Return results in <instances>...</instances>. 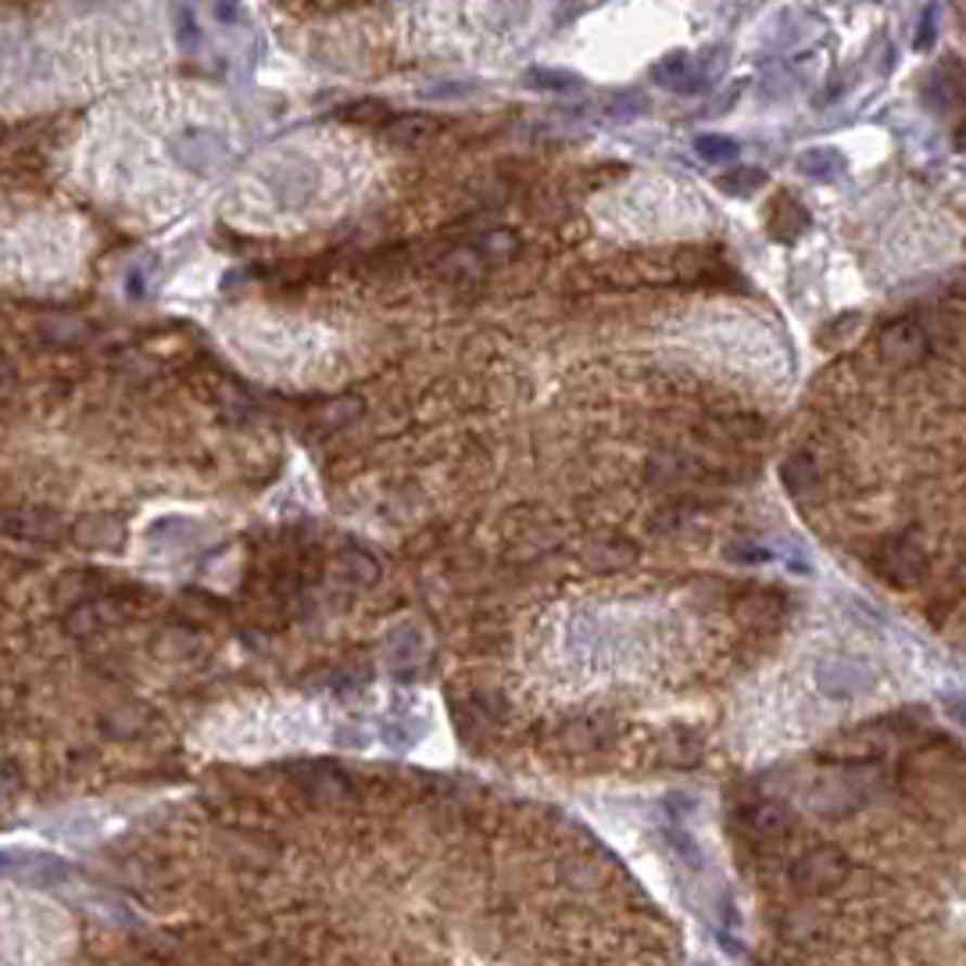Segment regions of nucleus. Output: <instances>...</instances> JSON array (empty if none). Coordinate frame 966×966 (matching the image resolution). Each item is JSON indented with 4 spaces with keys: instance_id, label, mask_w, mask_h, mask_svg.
I'll list each match as a JSON object with an SVG mask.
<instances>
[{
    "instance_id": "obj_1",
    "label": "nucleus",
    "mask_w": 966,
    "mask_h": 966,
    "mask_svg": "<svg viewBox=\"0 0 966 966\" xmlns=\"http://www.w3.org/2000/svg\"><path fill=\"white\" fill-rule=\"evenodd\" d=\"M852 874V863L845 859L838 849L830 845H820V849L806 852L795 859L791 866V885L809 894V899H820V894H830L834 888H841Z\"/></svg>"
},
{
    "instance_id": "obj_2",
    "label": "nucleus",
    "mask_w": 966,
    "mask_h": 966,
    "mask_svg": "<svg viewBox=\"0 0 966 966\" xmlns=\"http://www.w3.org/2000/svg\"><path fill=\"white\" fill-rule=\"evenodd\" d=\"M874 569L894 588H913L927 577V555L910 537H891L874 552Z\"/></svg>"
},
{
    "instance_id": "obj_3",
    "label": "nucleus",
    "mask_w": 966,
    "mask_h": 966,
    "mask_svg": "<svg viewBox=\"0 0 966 966\" xmlns=\"http://www.w3.org/2000/svg\"><path fill=\"white\" fill-rule=\"evenodd\" d=\"M927 351V333L920 322L913 319H899L891 322V326L885 330V337H880V355H885L888 365H899V369H910L924 358Z\"/></svg>"
},
{
    "instance_id": "obj_4",
    "label": "nucleus",
    "mask_w": 966,
    "mask_h": 966,
    "mask_svg": "<svg viewBox=\"0 0 966 966\" xmlns=\"http://www.w3.org/2000/svg\"><path fill=\"white\" fill-rule=\"evenodd\" d=\"M787 834H791V823L777 806H756L751 813H745V838L756 852L784 849Z\"/></svg>"
},
{
    "instance_id": "obj_5",
    "label": "nucleus",
    "mask_w": 966,
    "mask_h": 966,
    "mask_svg": "<svg viewBox=\"0 0 966 966\" xmlns=\"http://www.w3.org/2000/svg\"><path fill=\"white\" fill-rule=\"evenodd\" d=\"M172 154H176V162L179 165H186V169H194V172H208V169H215V165L222 162V154H226V147H222V140L219 137H211V133H183L176 143H172Z\"/></svg>"
},
{
    "instance_id": "obj_6",
    "label": "nucleus",
    "mask_w": 966,
    "mask_h": 966,
    "mask_svg": "<svg viewBox=\"0 0 966 966\" xmlns=\"http://www.w3.org/2000/svg\"><path fill=\"white\" fill-rule=\"evenodd\" d=\"M781 613H784V598H781V591H773V588H759V591H751L745 598L734 602V616L748 627H777Z\"/></svg>"
},
{
    "instance_id": "obj_7",
    "label": "nucleus",
    "mask_w": 966,
    "mask_h": 966,
    "mask_svg": "<svg viewBox=\"0 0 966 966\" xmlns=\"http://www.w3.org/2000/svg\"><path fill=\"white\" fill-rule=\"evenodd\" d=\"M809 226V211L798 205V201L791 194H781L777 201L770 205V236L773 241H795V236H802Z\"/></svg>"
},
{
    "instance_id": "obj_8",
    "label": "nucleus",
    "mask_w": 966,
    "mask_h": 966,
    "mask_svg": "<svg viewBox=\"0 0 966 966\" xmlns=\"http://www.w3.org/2000/svg\"><path fill=\"white\" fill-rule=\"evenodd\" d=\"M297 784H301L305 798H312L319 806H340L348 798V781L337 770H305Z\"/></svg>"
},
{
    "instance_id": "obj_9",
    "label": "nucleus",
    "mask_w": 966,
    "mask_h": 966,
    "mask_svg": "<svg viewBox=\"0 0 966 966\" xmlns=\"http://www.w3.org/2000/svg\"><path fill=\"white\" fill-rule=\"evenodd\" d=\"M608 734H613V720H605V716H580V720H569L563 726V742L572 751L602 748L608 742Z\"/></svg>"
},
{
    "instance_id": "obj_10",
    "label": "nucleus",
    "mask_w": 966,
    "mask_h": 966,
    "mask_svg": "<svg viewBox=\"0 0 966 966\" xmlns=\"http://www.w3.org/2000/svg\"><path fill=\"white\" fill-rule=\"evenodd\" d=\"M781 473H784V487L798 501H802V505L820 494V469H816V462L809 459V455H791V459L784 462Z\"/></svg>"
},
{
    "instance_id": "obj_11",
    "label": "nucleus",
    "mask_w": 966,
    "mask_h": 966,
    "mask_svg": "<svg viewBox=\"0 0 966 966\" xmlns=\"http://www.w3.org/2000/svg\"><path fill=\"white\" fill-rule=\"evenodd\" d=\"M924 98L938 107V112H949V107H956L959 98H963V76H959V62L952 65V76H949V62L935 68V76H930Z\"/></svg>"
},
{
    "instance_id": "obj_12",
    "label": "nucleus",
    "mask_w": 966,
    "mask_h": 966,
    "mask_svg": "<svg viewBox=\"0 0 966 966\" xmlns=\"http://www.w3.org/2000/svg\"><path fill=\"white\" fill-rule=\"evenodd\" d=\"M387 129V140L394 143H423V140H434V133L440 129V118L434 115H390V123L384 126Z\"/></svg>"
},
{
    "instance_id": "obj_13",
    "label": "nucleus",
    "mask_w": 966,
    "mask_h": 966,
    "mask_svg": "<svg viewBox=\"0 0 966 966\" xmlns=\"http://www.w3.org/2000/svg\"><path fill=\"white\" fill-rule=\"evenodd\" d=\"M588 566L591 569H623V566H630L637 558V552H634V544H627V541H591V548H588Z\"/></svg>"
},
{
    "instance_id": "obj_14",
    "label": "nucleus",
    "mask_w": 966,
    "mask_h": 966,
    "mask_svg": "<svg viewBox=\"0 0 966 966\" xmlns=\"http://www.w3.org/2000/svg\"><path fill=\"white\" fill-rule=\"evenodd\" d=\"M845 169V154L834 147H809L798 154V172L813 179H834Z\"/></svg>"
},
{
    "instance_id": "obj_15",
    "label": "nucleus",
    "mask_w": 966,
    "mask_h": 966,
    "mask_svg": "<svg viewBox=\"0 0 966 966\" xmlns=\"http://www.w3.org/2000/svg\"><path fill=\"white\" fill-rule=\"evenodd\" d=\"M716 186H720V194H726V197H751L756 190L767 186V172L751 169V165H742V169L716 176Z\"/></svg>"
},
{
    "instance_id": "obj_16",
    "label": "nucleus",
    "mask_w": 966,
    "mask_h": 966,
    "mask_svg": "<svg viewBox=\"0 0 966 966\" xmlns=\"http://www.w3.org/2000/svg\"><path fill=\"white\" fill-rule=\"evenodd\" d=\"M695 151H698L706 162H712V165H726V162H734V158H737V140L720 137V133H701V137L695 140Z\"/></svg>"
},
{
    "instance_id": "obj_17",
    "label": "nucleus",
    "mask_w": 966,
    "mask_h": 966,
    "mask_svg": "<svg viewBox=\"0 0 966 966\" xmlns=\"http://www.w3.org/2000/svg\"><path fill=\"white\" fill-rule=\"evenodd\" d=\"M527 82L533 90H572L580 87V76H572V72H563V68H530L527 72Z\"/></svg>"
},
{
    "instance_id": "obj_18",
    "label": "nucleus",
    "mask_w": 966,
    "mask_h": 966,
    "mask_svg": "<svg viewBox=\"0 0 966 966\" xmlns=\"http://www.w3.org/2000/svg\"><path fill=\"white\" fill-rule=\"evenodd\" d=\"M687 68H691V62H687V54H680V51H673V54H666L662 62H655L652 65V76L662 82V87H670V90H680V82L687 79Z\"/></svg>"
},
{
    "instance_id": "obj_19",
    "label": "nucleus",
    "mask_w": 966,
    "mask_h": 966,
    "mask_svg": "<svg viewBox=\"0 0 966 966\" xmlns=\"http://www.w3.org/2000/svg\"><path fill=\"white\" fill-rule=\"evenodd\" d=\"M344 118H348V123H362V126H387L390 107L384 101H355L351 107H344Z\"/></svg>"
},
{
    "instance_id": "obj_20",
    "label": "nucleus",
    "mask_w": 966,
    "mask_h": 966,
    "mask_svg": "<svg viewBox=\"0 0 966 966\" xmlns=\"http://www.w3.org/2000/svg\"><path fill=\"white\" fill-rule=\"evenodd\" d=\"M602 104H605L613 115H619V118H630V115L648 112V98H644L641 90H619V93H608V98H602Z\"/></svg>"
},
{
    "instance_id": "obj_21",
    "label": "nucleus",
    "mask_w": 966,
    "mask_h": 966,
    "mask_svg": "<svg viewBox=\"0 0 966 966\" xmlns=\"http://www.w3.org/2000/svg\"><path fill=\"white\" fill-rule=\"evenodd\" d=\"M344 572H348L355 583H373L379 577V566L365 552L351 548V552H344Z\"/></svg>"
},
{
    "instance_id": "obj_22",
    "label": "nucleus",
    "mask_w": 966,
    "mask_h": 966,
    "mask_svg": "<svg viewBox=\"0 0 966 966\" xmlns=\"http://www.w3.org/2000/svg\"><path fill=\"white\" fill-rule=\"evenodd\" d=\"M859 326H863V315L859 312H849V315H841L838 322H830L827 330H820V344H845V340H852L855 333H859Z\"/></svg>"
},
{
    "instance_id": "obj_23",
    "label": "nucleus",
    "mask_w": 966,
    "mask_h": 966,
    "mask_svg": "<svg viewBox=\"0 0 966 966\" xmlns=\"http://www.w3.org/2000/svg\"><path fill=\"white\" fill-rule=\"evenodd\" d=\"M250 966H305V959H301V952L291 945H269V949L255 952Z\"/></svg>"
},
{
    "instance_id": "obj_24",
    "label": "nucleus",
    "mask_w": 966,
    "mask_h": 966,
    "mask_svg": "<svg viewBox=\"0 0 966 966\" xmlns=\"http://www.w3.org/2000/svg\"><path fill=\"white\" fill-rule=\"evenodd\" d=\"M176 40H179V47H186V51H194L197 40H201L197 22H194V15H190V8H183V4H179V11H176Z\"/></svg>"
},
{
    "instance_id": "obj_25",
    "label": "nucleus",
    "mask_w": 966,
    "mask_h": 966,
    "mask_svg": "<svg viewBox=\"0 0 966 966\" xmlns=\"http://www.w3.org/2000/svg\"><path fill=\"white\" fill-rule=\"evenodd\" d=\"M935 36H938V8L930 4V8L924 11L920 33H916V51H927V47L935 43Z\"/></svg>"
},
{
    "instance_id": "obj_26",
    "label": "nucleus",
    "mask_w": 966,
    "mask_h": 966,
    "mask_svg": "<svg viewBox=\"0 0 966 966\" xmlns=\"http://www.w3.org/2000/svg\"><path fill=\"white\" fill-rule=\"evenodd\" d=\"M286 4H294V8H312V11H337V8L358 4V0H286Z\"/></svg>"
},
{
    "instance_id": "obj_27",
    "label": "nucleus",
    "mask_w": 966,
    "mask_h": 966,
    "mask_svg": "<svg viewBox=\"0 0 966 966\" xmlns=\"http://www.w3.org/2000/svg\"><path fill=\"white\" fill-rule=\"evenodd\" d=\"M215 15H219V22L230 26V22L241 15V4H236V0H215Z\"/></svg>"
},
{
    "instance_id": "obj_28",
    "label": "nucleus",
    "mask_w": 966,
    "mask_h": 966,
    "mask_svg": "<svg viewBox=\"0 0 966 966\" xmlns=\"http://www.w3.org/2000/svg\"><path fill=\"white\" fill-rule=\"evenodd\" d=\"M126 294H129V297H133V301H140V297H143V276H140V272H137V269H133V272H129Z\"/></svg>"
},
{
    "instance_id": "obj_29",
    "label": "nucleus",
    "mask_w": 966,
    "mask_h": 966,
    "mask_svg": "<svg viewBox=\"0 0 966 966\" xmlns=\"http://www.w3.org/2000/svg\"><path fill=\"white\" fill-rule=\"evenodd\" d=\"M82 4H104V0H82Z\"/></svg>"
}]
</instances>
